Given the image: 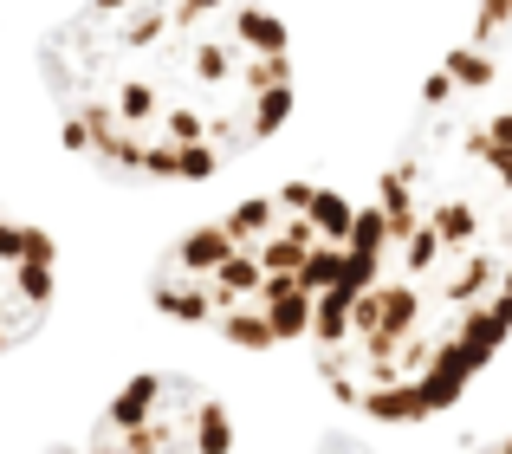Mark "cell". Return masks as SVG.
Returning a JSON list of instances; mask_svg holds the SVG:
<instances>
[{"label": "cell", "mask_w": 512, "mask_h": 454, "mask_svg": "<svg viewBox=\"0 0 512 454\" xmlns=\"http://www.w3.org/2000/svg\"><path fill=\"white\" fill-rule=\"evenodd\" d=\"M512 338L506 221L422 143H402L312 325V364L344 409L422 422Z\"/></svg>", "instance_id": "cell-1"}, {"label": "cell", "mask_w": 512, "mask_h": 454, "mask_svg": "<svg viewBox=\"0 0 512 454\" xmlns=\"http://www.w3.org/2000/svg\"><path fill=\"white\" fill-rule=\"evenodd\" d=\"M72 150L137 182H201L292 111L279 0H85L39 46Z\"/></svg>", "instance_id": "cell-2"}, {"label": "cell", "mask_w": 512, "mask_h": 454, "mask_svg": "<svg viewBox=\"0 0 512 454\" xmlns=\"http://www.w3.org/2000/svg\"><path fill=\"white\" fill-rule=\"evenodd\" d=\"M350 234H357V208L338 189L286 182L260 202L227 208L221 221L188 227L156 260L150 299L156 312L214 331L240 351H273L312 338Z\"/></svg>", "instance_id": "cell-3"}, {"label": "cell", "mask_w": 512, "mask_h": 454, "mask_svg": "<svg viewBox=\"0 0 512 454\" xmlns=\"http://www.w3.org/2000/svg\"><path fill=\"white\" fill-rule=\"evenodd\" d=\"M409 143L441 156L512 234V0H474L467 39L422 85Z\"/></svg>", "instance_id": "cell-4"}, {"label": "cell", "mask_w": 512, "mask_h": 454, "mask_svg": "<svg viewBox=\"0 0 512 454\" xmlns=\"http://www.w3.org/2000/svg\"><path fill=\"white\" fill-rule=\"evenodd\" d=\"M91 442L98 448H227L234 422L214 403V390H201L195 377L150 370V377L124 383V396L98 416Z\"/></svg>", "instance_id": "cell-5"}, {"label": "cell", "mask_w": 512, "mask_h": 454, "mask_svg": "<svg viewBox=\"0 0 512 454\" xmlns=\"http://www.w3.org/2000/svg\"><path fill=\"white\" fill-rule=\"evenodd\" d=\"M52 292H59V253H52L46 227L26 221L0 195V357L46 331Z\"/></svg>", "instance_id": "cell-6"}]
</instances>
